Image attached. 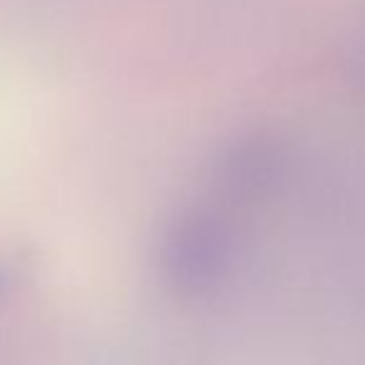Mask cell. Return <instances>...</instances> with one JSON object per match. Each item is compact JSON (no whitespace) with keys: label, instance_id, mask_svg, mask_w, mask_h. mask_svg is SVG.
Here are the masks:
<instances>
[{"label":"cell","instance_id":"2","mask_svg":"<svg viewBox=\"0 0 365 365\" xmlns=\"http://www.w3.org/2000/svg\"><path fill=\"white\" fill-rule=\"evenodd\" d=\"M30 271V261L20 251H0V303L15 293L23 276Z\"/></svg>","mask_w":365,"mask_h":365},{"label":"cell","instance_id":"1","mask_svg":"<svg viewBox=\"0 0 365 365\" xmlns=\"http://www.w3.org/2000/svg\"><path fill=\"white\" fill-rule=\"evenodd\" d=\"M231 234L219 214L187 209L167 221L154 246L162 284L182 298H207L221 289L231 269Z\"/></svg>","mask_w":365,"mask_h":365}]
</instances>
